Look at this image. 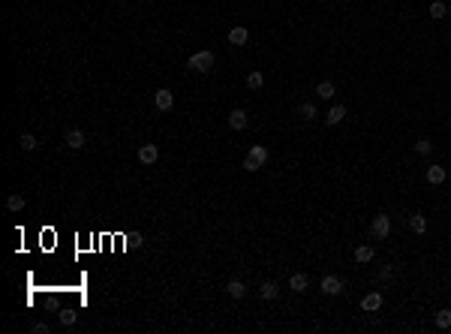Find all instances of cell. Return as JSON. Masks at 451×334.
<instances>
[{
    "label": "cell",
    "instance_id": "1",
    "mask_svg": "<svg viewBox=\"0 0 451 334\" xmlns=\"http://www.w3.org/2000/svg\"><path fill=\"white\" fill-rule=\"evenodd\" d=\"M211 66H214V51L211 48H202V51L187 57V69L190 72H211Z\"/></svg>",
    "mask_w": 451,
    "mask_h": 334
},
{
    "label": "cell",
    "instance_id": "2",
    "mask_svg": "<svg viewBox=\"0 0 451 334\" xmlns=\"http://www.w3.org/2000/svg\"><path fill=\"white\" fill-rule=\"evenodd\" d=\"M63 142H66V148H72V151H81V148L87 145V136H84V130H78V127H72V130H66V136H63Z\"/></svg>",
    "mask_w": 451,
    "mask_h": 334
},
{
    "label": "cell",
    "instance_id": "3",
    "mask_svg": "<svg viewBox=\"0 0 451 334\" xmlns=\"http://www.w3.org/2000/svg\"><path fill=\"white\" fill-rule=\"evenodd\" d=\"M319 289H322V295H340L343 292V280L337 274H328V277H322Z\"/></svg>",
    "mask_w": 451,
    "mask_h": 334
},
{
    "label": "cell",
    "instance_id": "4",
    "mask_svg": "<svg viewBox=\"0 0 451 334\" xmlns=\"http://www.w3.org/2000/svg\"><path fill=\"white\" fill-rule=\"evenodd\" d=\"M370 232H373L376 238H388V235H391V220H388L385 214L373 217V223H370Z\"/></svg>",
    "mask_w": 451,
    "mask_h": 334
},
{
    "label": "cell",
    "instance_id": "5",
    "mask_svg": "<svg viewBox=\"0 0 451 334\" xmlns=\"http://www.w3.org/2000/svg\"><path fill=\"white\" fill-rule=\"evenodd\" d=\"M154 105H157V112H169V108L175 105V96H172V90L160 87V90L154 93Z\"/></svg>",
    "mask_w": 451,
    "mask_h": 334
},
{
    "label": "cell",
    "instance_id": "6",
    "mask_svg": "<svg viewBox=\"0 0 451 334\" xmlns=\"http://www.w3.org/2000/svg\"><path fill=\"white\" fill-rule=\"evenodd\" d=\"M382 301H385V298H382V292H379V289H376V292H367V295L361 298V310H364V313H373V310H379V307H382Z\"/></svg>",
    "mask_w": 451,
    "mask_h": 334
},
{
    "label": "cell",
    "instance_id": "7",
    "mask_svg": "<svg viewBox=\"0 0 451 334\" xmlns=\"http://www.w3.org/2000/svg\"><path fill=\"white\" fill-rule=\"evenodd\" d=\"M157 160H160V148H157V145H141V148H138V163L154 166Z\"/></svg>",
    "mask_w": 451,
    "mask_h": 334
},
{
    "label": "cell",
    "instance_id": "8",
    "mask_svg": "<svg viewBox=\"0 0 451 334\" xmlns=\"http://www.w3.org/2000/svg\"><path fill=\"white\" fill-rule=\"evenodd\" d=\"M247 39H250V30H247L244 24H235V27L229 30V42H232V45H247Z\"/></svg>",
    "mask_w": 451,
    "mask_h": 334
},
{
    "label": "cell",
    "instance_id": "9",
    "mask_svg": "<svg viewBox=\"0 0 451 334\" xmlns=\"http://www.w3.org/2000/svg\"><path fill=\"white\" fill-rule=\"evenodd\" d=\"M247 124H250V121H247V112H244V108H232V112H229V127H232V130H244Z\"/></svg>",
    "mask_w": 451,
    "mask_h": 334
},
{
    "label": "cell",
    "instance_id": "10",
    "mask_svg": "<svg viewBox=\"0 0 451 334\" xmlns=\"http://www.w3.org/2000/svg\"><path fill=\"white\" fill-rule=\"evenodd\" d=\"M445 178H448L445 166H430V169H427V184L439 187V184H445Z\"/></svg>",
    "mask_w": 451,
    "mask_h": 334
},
{
    "label": "cell",
    "instance_id": "11",
    "mask_svg": "<svg viewBox=\"0 0 451 334\" xmlns=\"http://www.w3.org/2000/svg\"><path fill=\"white\" fill-rule=\"evenodd\" d=\"M343 118H346V105H331L328 115H325V124H328V127H337Z\"/></svg>",
    "mask_w": 451,
    "mask_h": 334
},
{
    "label": "cell",
    "instance_id": "12",
    "mask_svg": "<svg viewBox=\"0 0 451 334\" xmlns=\"http://www.w3.org/2000/svg\"><path fill=\"white\" fill-rule=\"evenodd\" d=\"M409 229H412L415 235H427V217H424V214H412V217H409Z\"/></svg>",
    "mask_w": 451,
    "mask_h": 334
},
{
    "label": "cell",
    "instance_id": "13",
    "mask_svg": "<svg viewBox=\"0 0 451 334\" xmlns=\"http://www.w3.org/2000/svg\"><path fill=\"white\" fill-rule=\"evenodd\" d=\"M259 295H262L265 301H274V298L280 295V286H277L274 280H268V283H262V286H259Z\"/></svg>",
    "mask_w": 451,
    "mask_h": 334
},
{
    "label": "cell",
    "instance_id": "14",
    "mask_svg": "<svg viewBox=\"0 0 451 334\" xmlns=\"http://www.w3.org/2000/svg\"><path fill=\"white\" fill-rule=\"evenodd\" d=\"M247 157H250V160H256L259 166H265V163H268V148H265V145H253Z\"/></svg>",
    "mask_w": 451,
    "mask_h": 334
},
{
    "label": "cell",
    "instance_id": "15",
    "mask_svg": "<svg viewBox=\"0 0 451 334\" xmlns=\"http://www.w3.org/2000/svg\"><path fill=\"white\" fill-rule=\"evenodd\" d=\"M373 256H376V253H373V247H370V244L355 247V262H361V265H364V262H373Z\"/></svg>",
    "mask_w": 451,
    "mask_h": 334
},
{
    "label": "cell",
    "instance_id": "16",
    "mask_svg": "<svg viewBox=\"0 0 451 334\" xmlns=\"http://www.w3.org/2000/svg\"><path fill=\"white\" fill-rule=\"evenodd\" d=\"M427 12H430V18H445V12H448V3H445V0H433V3L427 6Z\"/></svg>",
    "mask_w": 451,
    "mask_h": 334
},
{
    "label": "cell",
    "instance_id": "17",
    "mask_svg": "<svg viewBox=\"0 0 451 334\" xmlns=\"http://www.w3.org/2000/svg\"><path fill=\"white\" fill-rule=\"evenodd\" d=\"M36 145H39V142H36L33 133H21V136H18V148H21V151H36Z\"/></svg>",
    "mask_w": 451,
    "mask_h": 334
},
{
    "label": "cell",
    "instance_id": "18",
    "mask_svg": "<svg viewBox=\"0 0 451 334\" xmlns=\"http://www.w3.org/2000/svg\"><path fill=\"white\" fill-rule=\"evenodd\" d=\"M289 289L292 292H307V274H292L289 277Z\"/></svg>",
    "mask_w": 451,
    "mask_h": 334
},
{
    "label": "cell",
    "instance_id": "19",
    "mask_svg": "<svg viewBox=\"0 0 451 334\" xmlns=\"http://www.w3.org/2000/svg\"><path fill=\"white\" fill-rule=\"evenodd\" d=\"M226 292H229L232 298H244V295H247V286H244L241 280H229V286H226Z\"/></svg>",
    "mask_w": 451,
    "mask_h": 334
},
{
    "label": "cell",
    "instance_id": "20",
    "mask_svg": "<svg viewBox=\"0 0 451 334\" xmlns=\"http://www.w3.org/2000/svg\"><path fill=\"white\" fill-rule=\"evenodd\" d=\"M316 93H319L322 99H331L337 90H334V84H331V81H319V84H316Z\"/></svg>",
    "mask_w": 451,
    "mask_h": 334
},
{
    "label": "cell",
    "instance_id": "21",
    "mask_svg": "<svg viewBox=\"0 0 451 334\" xmlns=\"http://www.w3.org/2000/svg\"><path fill=\"white\" fill-rule=\"evenodd\" d=\"M262 84H265V75H262V72H250V75H247V87H250V90H259Z\"/></svg>",
    "mask_w": 451,
    "mask_h": 334
},
{
    "label": "cell",
    "instance_id": "22",
    "mask_svg": "<svg viewBox=\"0 0 451 334\" xmlns=\"http://www.w3.org/2000/svg\"><path fill=\"white\" fill-rule=\"evenodd\" d=\"M24 205H27V202H24V196H18V193H12V196L6 199V208H9V211H21Z\"/></svg>",
    "mask_w": 451,
    "mask_h": 334
},
{
    "label": "cell",
    "instance_id": "23",
    "mask_svg": "<svg viewBox=\"0 0 451 334\" xmlns=\"http://www.w3.org/2000/svg\"><path fill=\"white\" fill-rule=\"evenodd\" d=\"M436 328H442V331L451 328V310H439L436 313Z\"/></svg>",
    "mask_w": 451,
    "mask_h": 334
},
{
    "label": "cell",
    "instance_id": "24",
    "mask_svg": "<svg viewBox=\"0 0 451 334\" xmlns=\"http://www.w3.org/2000/svg\"><path fill=\"white\" fill-rule=\"evenodd\" d=\"M412 148H415V154H421V157H427V154H430V151H433V145H430V142H427V139H418V142H415V145H412Z\"/></svg>",
    "mask_w": 451,
    "mask_h": 334
},
{
    "label": "cell",
    "instance_id": "25",
    "mask_svg": "<svg viewBox=\"0 0 451 334\" xmlns=\"http://www.w3.org/2000/svg\"><path fill=\"white\" fill-rule=\"evenodd\" d=\"M57 319H60V325H72V322L78 319V313H75V310H60Z\"/></svg>",
    "mask_w": 451,
    "mask_h": 334
},
{
    "label": "cell",
    "instance_id": "26",
    "mask_svg": "<svg viewBox=\"0 0 451 334\" xmlns=\"http://www.w3.org/2000/svg\"><path fill=\"white\" fill-rule=\"evenodd\" d=\"M301 118L313 121V118H316V105H313V102H304V105H301Z\"/></svg>",
    "mask_w": 451,
    "mask_h": 334
},
{
    "label": "cell",
    "instance_id": "27",
    "mask_svg": "<svg viewBox=\"0 0 451 334\" xmlns=\"http://www.w3.org/2000/svg\"><path fill=\"white\" fill-rule=\"evenodd\" d=\"M391 274H394V271H391V265H382V268H379V274H376V280H379V283H388V280H391Z\"/></svg>",
    "mask_w": 451,
    "mask_h": 334
},
{
    "label": "cell",
    "instance_id": "28",
    "mask_svg": "<svg viewBox=\"0 0 451 334\" xmlns=\"http://www.w3.org/2000/svg\"><path fill=\"white\" fill-rule=\"evenodd\" d=\"M262 166L256 163V160H250V157H244V172H259Z\"/></svg>",
    "mask_w": 451,
    "mask_h": 334
},
{
    "label": "cell",
    "instance_id": "29",
    "mask_svg": "<svg viewBox=\"0 0 451 334\" xmlns=\"http://www.w3.org/2000/svg\"><path fill=\"white\" fill-rule=\"evenodd\" d=\"M33 334H48V325H45V322H36V325H33Z\"/></svg>",
    "mask_w": 451,
    "mask_h": 334
}]
</instances>
